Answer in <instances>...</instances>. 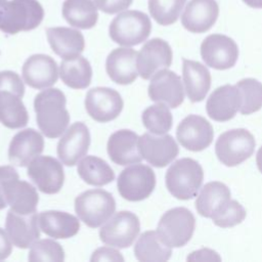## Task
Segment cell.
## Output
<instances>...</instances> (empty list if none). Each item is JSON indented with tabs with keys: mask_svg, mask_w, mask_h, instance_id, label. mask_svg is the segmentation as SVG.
<instances>
[{
	"mask_svg": "<svg viewBox=\"0 0 262 262\" xmlns=\"http://www.w3.org/2000/svg\"><path fill=\"white\" fill-rule=\"evenodd\" d=\"M64 93L57 88H49L35 96L34 110L40 131L48 138H57L70 123V114L66 108Z\"/></svg>",
	"mask_w": 262,
	"mask_h": 262,
	"instance_id": "obj_1",
	"label": "cell"
},
{
	"mask_svg": "<svg viewBox=\"0 0 262 262\" xmlns=\"http://www.w3.org/2000/svg\"><path fill=\"white\" fill-rule=\"evenodd\" d=\"M25 85L12 71L0 72V123L9 129L25 127L29 114L21 100Z\"/></svg>",
	"mask_w": 262,
	"mask_h": 262,
	"instance_id": "obj_2",
	"label": "cell"
},
{
	"mask_svg": "<svg viewBox=\"0 0 262 262\" xmlns=\"http://www.w3.org/2000/svg\"><path fill=\"white\" fill-rule=\"evenodd\" d=\"M166 187L179 200L194 198L202 186L204 171L202 166L190 158H182L174 162L166 172Z\"/></svg>",
	"mask_w": 262,
	"mask_h": 262,
	"instance_id": "obj_3",
	"label": "cell"
},
{
	"mask_svg": "<svg viewBox=\"0 0 262 262\" xmlns=\"http://www.w3.org/2000/svg\"><path fill=\"white\" fill-rule=\"evenodd\" d=\"M44 17L37 0H10L0 8V31L14 35L36 29Z\"/></svg>",
	"mask_w": 262,
	"mask_h": 262,
	"instance_id": "obj_4",
	"label": "cell"
},
{
	"mask_svg": "<svg viewBox=\"0 0 262 262\" xmlns=\"http://www.w3.org/2000/svg\"><path fill=\"white\" fill-rule=\"evenodd\" d=\"M151 31V23L147 14L138 10L120 12L111 23L108 34L111 39L122 46L131 47L145 41Z\"/></svg>",
	"mask_w": 262,
	"mask_h": 262,
	"instance_id": "obj_5",
	"label": "cell"
},
{
	"mask_svg": "<svg viewBox=\"0 0 262 262\" xmlns=\"http://www.w3.org/2000/svg\"><path fill=\"white\" fill-rule=\"evenodd\" d=\"M116 201L106 190L95 188L80 193L75 199V211L88 227L96 228L105 223L115 213Z\"/></svg>",
	"mask_w": 262,
	"mask_h": 262,
	"instance_id": "obj_6",
	"label": "cell"
},
{
	"mask_svg": "<svg viewBox=\"0 0 262 262\" xmlns=\"http://www.w3.org/2000/svg\"><path fill=\"white\" fill-rule=\"evenodd\" d=\"M194 227L195 219L192 213L184 207H177L164 213L159 221L157 232L167 246L179 248L189 242Z\"/></svg>",
	"mask_w": 262,
	"mask_h": 262,
	"instance_id": "obj_7",
	"label": "cell"
},
{
	"mask_svg": "<svg viewBox=\"0 0 262 262\" xmlns=\"http://www.w3.org/2000/svg\"><path fill=\"white\" fill-rule=\"evenodd\" d=\"M255 138L246 129H232L222 133L215 144L218 160L228 167L242 164L249 159L255 149Z\"/></svg>",
	"mask_w": 262,
	"mask_h": 262,
	"instance_id": "obj_8",
	"label": "cell"
},
{
	"mask_svg": "<svg viewBox=\"0 0 262 262\" xmlns=\"http://www.w3.org/2000/svg\"><path fill=\"white\" fill-rule=\"evenodd\" d=\"M118 191L129 202H139L150 195L156 186L154 170L143 164H133L125 168L117 180Z\"/></svg>",
	"mask_w": 262,
	"mask_h": 262,
	"instance_id": "obj_9",
	"label": "cell"
},
{
	"mask_svg": "<svg viewBox=\"0 0 262 262\" xmlns=\"http://www.w3.org/2000/svg\"><path fill=\"white\" fill-rule=\"evenodd\" d=\"M140 231L138 217L130 211H120L113 215L99 230L100 241L111 247L129 248Z\"/></svg>",
	"mask_w": 262,
	"mask_h": 262,
	"instance_id": "obj_10",
	"label": "cell"
},
{
	"mask_svg": "<svg viewBox=\"0 0 262 262\" xmlns=\"http://www.w3.org/2000/svg\"><path fill=\"white\" fill-rule=\"evenodd\" d=\"M27 174L34 184L44 193H57L64 180L62 165L50 156H38L28 165Z\"/></svg>",
	"mask_w": 262,
	"mask_h": 262,
	"instance_id": "obj_11",
	"label": "cell"
},
{
	"mask_svg": "<svg viewBox=\"0 0 262 262\" xmlns=\"http://www.w3.org/2000/svg\"><path fill=\"white\" fill-rule=\"evenodd\" d=\"M201 55L205 63L216 70L232 68L238 57L236 43L226 35L212 34L201 44Z\"/></svg>",
	"mask_w": 262,
	"mask_h": 262,
	"instance_id": "obj_12",
	"label": "cell"
},
{
	"mask_svg": "<svg viewBox=\"0 0 262 262\" xmlns=\"http://www.w3.org/2000/svg\"><path fill=\"white\" fill-rule=\"evenodd\" d=\"M124 106L118 91L108 87H94L85 97V108L96 122L106 123L119 117Z\"/></svg>",
	"mask_w": 262,
	"mask_h": 262,
	"instance_id": "obj_13",
	"label": "cell"
},
{
	"mask_svg": "<svg viewBox=\"0 0 262 262\" xmlns=\"http://www.w3.org/2000/svg\"><path fill=\"white\" fill-rule=\"evenodd\" d=\"M138 148L142 159L157 168L166 167L179 152L175 139L169 134L144 133L138 138Z\"/></svg>",
	"mask_w": 262,
	"mask_h": 262,
	"instance_id": "obj_14",
	"label": "cell"
},
{
	"mask_svg": "<svg viewBox=\"0 0 262 262\" xmlns=\"http://www.w3.org/2000/svg\"><path fill=\"white\" fill-rule=\"evenodd\" d=\"M90 141L88 127L82 122L74 123L63 132L57 143L58 159L66 166H75L87 154Z\"/></svg>",
	"mask_w": 262,
	"mask_h": 262,
	"instance_id": "obj_15",
	"label": "cell"
},
{
	"mask_svg": "<svg viewBox=\"0 0 262 262\" xmlns=\"http://www.w3.org/2000/svg\"><path fill=\"white\" fill-rule=\"evenodd\" d=\"M172 49L168 42L160 38L147 41L137 53V71L139 76L150 79L156 73L167 69L172 63Z\"/></svg>",
	"mask_w": 262,
	"mask_h": 262,
	"instance_id": "obj_16",
	"label": "cell"
},
{
	"mask_svg": "<svg viewBox=\"0 0 262 262\" xmlns=\"http://www.w3.org/2000/svg\"><path fill=\"white\" fill-rule=\"evenodd\" d=\"M212 125L198 115L185 117L178 125L176 137L179 143L188 150L201 151L208 147L213 140Z\"/></svg>",
	"mask_w": 262,
	"mask_h": 262,
	"instance_id": "obj_17",
	"label": "cell"
},
{
	"mask_svg": "<svg viewBox=\"0 0 262 262\" xmlns=\"http://www.w3.org/2000/svg\"><path fill=\"white\" fill-rule=\"evenodd\" d=\"M147 91L152 101L165 103L172 108L179 106L184 99L180 77L167 69L159 71L151 77Z\"/></svg>",
	"mask_w": 262,
	"mask_h": 262,
	"instance_id": "obj_18",
	"label": "cell"
},
{
	"mask_svg": "<svg viewBox=\"0 0 262 262\" xmlns=\"http://www.w3.org/2000/svg\"><path fill=\"white\" fill-rule=\"evenodd\" d=\"M24 81L32 88L41 90L54 85L58 79L56 61L46 54H33L24 62Z\"/></svg>",
	"mask_w": 262,
	"mask_h": 262,
	"instance_id": "obj_19",
	"label": "cell"
},
{
	"mask_svg": "<svg viewBox=\"0 0 262 262\" xmlns=\"http://www.w3.org/2000/svg\"><path fill=\"white\" fill-rule=\"evenodd\" d=\"M44 149L43 136L35 129L28 128L17 132L10 141L8 158L10 163L26 167Z\"/></svg>",
	"mask_w": 262,
	"mask_h": 262,
	"instance_id": "obj_20",
	"label": "cell"
},
{
	"mask_svg": "<svg viewBox=\"0 0 262 262\" xmlns=\"http://www.w3.org/2000/svg\"><path fill=\"white\" fill-rule=\"evenodd\" d=\"M218 15L216 0H190L181 15V24L191 33H205L213 27Z\"/></svg>",
	"mask_w": 262,
	"mask_h": 262,
	"instance_id": "obj_21",
	"label": "cell"
},
{
	"mask_svg": "<svg viewBox=\"0 0 262 262\" xmlns=\"http://www.w3.org/2000/svg\"><path fill=\"white\" fill-rule=\"evenodd\" d=\"M37 213L23 215L9 210L6 216L5 228L11 243L20 249L31 247L39 237Z\"/></svg>",
	"mask_w": 262,
	"mask_h": 262,
	"instance_id": "obj_22",
	"label": "cell"
},
{
	"mask_svg": "<svg viewBox=\"0 0 262 262\" xmlns=\"http://www.w3.org/2000/svg\"><path fill=\"white\" fill-rule=\"evenodd\" d=\"M137 53L134 49L122 47L114 49L107 55L105 70L113 82L128 85L136 80L138 76Z\"/></svg>",
	"mask_w": 262,
	"mask_h": 262,
	"instance_id": "obj_23",
	"label": "cell"
},
{
	"mask_svg": "<svg viewBox=\"0 0 262 262\" xmlns=\"http://www.w3.org/2000/svg\"><path fill=\"white\" fill-rule=\"evenodd\" d=\"M139 136L128 129L114 132L107 140V154L110 159L117 165L127 166L140 163L142 157L138 148Z\"/></svg>",
	"mask_w": 262,
	"mask_h": 262,
	"instance_id": "obj_24",
	"label": "cell"
},
{
	"mask_svg": "<svg viewBox=\"0 0 262 262\" xmlns=\"http://www.w3.org/2000/svg\"><path fill=\"white\" fill-rule=\"evenodd\" d=\"M241 94L236 86L223 85L216 88L209 96L206 110L208 116L217 122L232 119L241 106Z\"/></svg>",
	"mask_w": 262,
	"mask_h": 262,
	"instance_id": "obj_25",
	"label": "cell"
},
{
	"mask_svg": "<svg viewBox=\"0 0 262 262\" xmlns=\"http://www.w3.org/2000/svg\"><path fill=\"white\" fill-rule=\"evenodd\" d=\"M4 195L13 212L23 215L36 213L39 202L38 192L31 183L19 180L18 174L6 181Z\"/></svg>",
	"mask_w": 262,
	"mask_h": 262,
	"instance_id": "obj_26",
	"label": "cell"
},
{
	"mask_svg": "<svg viewBox=\"0 0 262 262\" xmlns=\"http://www.w3.org/2000/svg\"><path fill=\"white\" fill-rule=\"evenodd\" d=\"M46 36L53 52L63 59L79 56L85 48L84 37L76 29L67 27L48 28Z\"/></svg>",
	"mask_w": 262,
	"mask_h": 262,
	"instance_id": "obj_27",
	"label": "cell"
},
{
	"mask_svg": "<svg viewBox=\"0 0 262 262\" xmlns=\"http://www.w3.org/2000/svg\"><path fill=\"white\" fill-rule=\"evenodd\" d=\"M182 77L186 95L191 102L202 101L211 87V74L199 61L183 58Z\"/></svg>",
	"mask_w": 262,
	"mask_h": 262,
	"instance_id": "obj_28",
	"label": "cell"
},
{
	"mask_svg": "<svg viewBox=\"0 0 262 262\" xmlns=\"http://www.w3.org/2000/svg\"><path fill=\"white\" fill-rule=\"evenodd\" d=\"M38 223L40 229L53 238H70L80 229V221L76 216L56 210L41 212Z\"/></svg>",
	"mask_w": 262,
	"mask_h": 262,
	"instance_id": "obj_29",
	"label": "cell"
},
{
	"mask_svg": "<svg viewBox=\"0 0 262 262\" xmlns=\"http://www.w3.org/2000/svg\"><path fill=\"white\" fill-rule=\"evenodd\" d=\"M230 200V190L222 182L212 181L205 184L195 201L198 213L206 218H212Z\"/></svg>",
	"mask_w": 262,
	"mask_h": 262,
	"instance_id": "obj_30",
	"label": "cell"
},
{
	"mask_svg": "<svg viewBox=\"0 0 262 262\" xmlns=\"http://www.w3.org/2000/svg\"><path fill=\"white\" fill-rule=\"evenodd\" d=\"M171 254V247L167 246L155 230L140 234L134 246V256L141 262H164L170 259Z\"/></svg>",
	"mask_w": 262,
	"mask_h": 262,
	"instance_id": "obj_31",
	"label": "cell"
},
{
	"mask_svg": "<svg viewBox=\"0 0 262 262\" xmlns=\"http://www.w3.org/2000/svg\"><path fill=\"white\" fill-rule=\"evenodd\" d=\"M62 16L72 27L88 30L96 25L98 12L92 0H64Z\"/></svg>",
	"mask_w": 262,
	"mask_h": 262,
	"instance_id": "obj_32",
	"label": "cell"
},
{
	"mask_svg": "<svg viewBox=\"0 0 262 262\" xmlns=\"http://www.w3.org/2000/svg\"><path fill=\"white\" fill-rule=\"evenodd\" d=\"M59 75L61 81L73 89L87 88L92 79V68L88 59L79 55L63 59L60 63Z\"/></svg>",
	"mask_w": 262,
	"mask_h": 262,
	"instance_id": "obj_33",
	"label": "cell"
},
{
	"mask_svg": "<svg viewBox=\"0 0 262 262\" xmlns=\"http://www.w3.org/2000/svg\"><path fill=\"white\" fill-rule=\"evenodd\" d=\"M77 172L83 181L94 186L106 185L115 179V172L111 166L95 156L83 158L78 164Z\"/></svg>",
	"mask_w": 262,
	"mask_h": 262,
	"instance_id": "obj_34",
	"label": "cell"
},
{
	"mask_svg": "<svg viewBox=\"0 0 262 262\" xmlns=\"http://www.w3.org/2000/svg\"><path fill=\"white\" fill-rule=\"evenodd\" d=\"M143 126L152 134H166L172 128L173 118L169 106L158 102L145 108L141 115Z\"/></svg>",
	"mask_w": 262,
	"mask_h": 262,
	"instance_id": "obj_35",
	"label": "cell"
},
{
	"mask_svg": "<svg viewBox=\"0 0 262 262\" xmlns=\"http://www.w3.org/2000/svg\"><path fill=\"white\" fill-rule=\"evenodd\" d=\"M235 86L241 94V114L250 115L262 107V83L253 78H246Z\"/></svg>",
	"mask_w": 262,
	"mask_h": 262,
	"instance_id": "obj_36",
	"label": "cell"
},
{
	"mask_svg": "<svg viewBox=\"0 0 262 262\" xmlns=\"http://www.w3.org/2000/svg\"><path fill=\"white\" fill-rule=\"evenodd\" d=\"M186 0H148V10L151 17L162 26L174 24Z\"/></svg>",
	"mask_w": 262,
	"mask_h": 262,
	"instance_id": "obj_37",
	"label": "cell"
},
{
	"mask_svg": "<svg viewBox=\"0 0 262 262\" xmlns=\"http://www.w3.org/2000/svg\"><path fill=\"white\" fill-rule=\"evenodd\" d=\"M30 248L28 256L29 261L62 262L64 260L62 247L53 239H37Z\"/></svg>",
	"mask_w": 262,
	"mask_h": 262,
	"instance_id": "obj_38",
	"label": "cell"
},
{
	"mask_svg": "<svg viewBox=\"0 0 262 262\" xmlns=\"http://www.w3.org/2000/svg\"><path fill=\"white\" fill-rule=\"evenodd\" d=\"M246 217V210L244 207L234 200H229L227 204L211 219L214 224L226 228L239 224Z\"/></svg>",
	"mask_w": 262,
	"mask_h": 262,
	"instance_id": "obj_39",
	"label": "cell"
},
{
	"mask_svg": "<svg viewBox=\"0 0 262 262\" xmlns=\"http://www.w3.org/2000/svg\"><path fill=\"white\" fill-rule=\"evenodd\" d=\"M98 9L107 14H115L127 9L133 0H93Z\"/></svg>",
	"mask_w": 262,
	"mask_h": 262,
	"instance_id": "obj_40",
	"label": "cell"
},
{
	"mask_svg": "<svg viewBox=\"0 0 262 262\" xmlns=\"http://www.w3.org/2000/svg\"><path fill=\"white\" fill-rule=\"evenodd\" d=\"M90 261H124V258L119 251L108 247H101L93 252Z\"/></svg>",
	"mask_w": 262,
	"mask_h": 262,
	"instance_id": "obj_41",
	"label": "cell"
},
{
	"mask_svg": "<svg viewBox=\"0 0 262 262\" xmlns=\"http://www.w3.org/2000/svg\"><path fill=\"white\" fill-rule=\"evenodd\" d=\"M16 174H17V171L13 167L0 166V210L6 208L8 206L5 195H4L6 181Z\"/></svg>",
	"mask_w": 262,
	"mask_h": 262,
	"instance_id": "obj_42",
	"label": "cell"
},
{
	"mask_svg": "<svg viewBox=\"0 0 262 262\" xmlns=\"http://www.w3.org/2000/svg\"><path fill=\"white\" fill-rule=\"evenodd\" d=\"M221 257L213 250L201 249L192 252L188 257L187 261H220Z\"/></svg>",
	"mask_w": 262,
	"mask_h": 262,
	"instance_id": "obj_43",
	"label": "cell"
},
{
	"mask_svg": "<svg viewBox=\"0 0 262 262\" xmlns=\"http://www.w3.org/2000/svg\"><path fill=\"white\" fill-rule=\"evenodd\" d=\"M12 252V243L7 232L0 227V260L6 259Z\"/></svg>",
	"mask_w": 262,
	"mask_h": 262,
	"instance_id": "obj_44",
	"label": "cell"
},
{
	"mask_svg": "<svg viewBox=\"0 0 262 262\" xmlns=\"http://www.w3.org/2000/svg\"><path fill=\"white\" fill-rule=\"evenodd\" d=\"M248 6L253 8H262V0H243Z\"/></svg>",
	"mask_w": 262,
	"mask_h": 262,
	"instance_id": "obj_45",
	"label": "cell"
},
{
	"mask_svg": "<svg viewBox=\"0 0 262 262\" xmlns=\"http://www.w3.org/2000/svg\"><path fill=\"white\" fill-rule=\"evenodd\" d=\"M256 163H257V166H258L259 171L262 173V146L259 148V150H258V152H257V156H256Z\"/></svg>",
	"mask_w": 262,
	"mask_h": 262,
	"instance_id": "obj_46",
	"label": "cell"
},
{
	"mask_svg": "<svg viewBox=\"0 0 262 262\" xmlns=\"http://www.w3.org/2000/svg\"><path fill=\"white\" fill-rule=\"evenodd\" d=\"M6 2H7V0H0V8H1L2 6H4V5L6 4Z\"/></svg>",
	"mask_w": 262,
	"mask_h": 262,
	"instance_id": "obj_47",
	"label": "cell"
},
{
	"mask_svg": "<svg viewBox=\"0 0 262 262\" xmlns=\"http://www.w3.org/2000/svg\"><path fill=\"white\" fill-rule=\"evenodd\" d=\"M92 1H93V0H92Z\"/></svg>",
	"mask_w": 262,
	"mask_h": 262,
	"instance_id": "obj_48",
	"label": "cell"
}]
</instances>
